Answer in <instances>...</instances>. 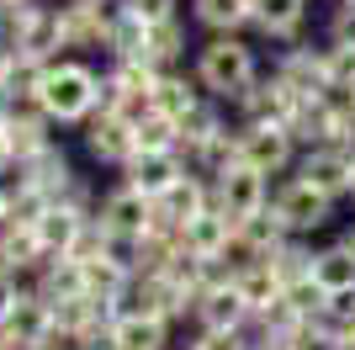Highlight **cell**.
I'll return each instance as SVG.
<instances>
[{
  "label": "cell",
  "mask_w": 355,
  "mask_h": 350,
  "mask_svg": "<svg viewBox=\"0 0 355 350\" xmlns=\"http://www.w3.org/2000/svg\"><path fill=\"white\" fill-rule=\"evenodd\" d=\"M32 106L53 122V128H85L96 106H101V69L85 58H53L37 80Z\"/></svg>",
  "instance_id": "cell-1"
},
{
  "label": "cell",
  "mask_w": 355,
  "mask_h": 350,
  "mask_svg": "<svg viewBox=\"0 0 355 350\" xmlns=\"http://www.w3.org/2000/svg\"><path fill=\"white\" fill-rule=\"evenodd\" d=\"M260 74L266 69H260V53H254L250 38H207V43L191 53V80L202 85L207 101L223 106V112H228Z\"/></svg>",
  "instance_id": "cell-2"
},
{
  "label": "cell",
  "mask_w": 355,
  "mask_h": 350,
  "mask_svg": "<svg viewBox=\"0 0 355 350\" xmlns=\"http://www.w3.org/2000/svg\"><path fill=\"white\" fill-rule=\"evenodd\" d=\"M334 207L340 202H329L324 191L302 186L297 175H286L282 186H270V212L286 223L292 239H308V244H313V233H324L329 223H334Z\"/></svg>",
  "instance_id": "cell-3"
},
{
  "label": "cell",
  "mask_w": 355,
  "mask_h": 350,
  "mask_svg": "<svg viewBox=\"0 0 355 350\" xmlns=\"http://www.w3.org/2000/svg\"><path fill=\"white\" fill-rule=\"evenodd\" d=\"M154 85H159V74L144 69V64H112V69L101 74V106H96V112L138 122V117L154 112Z\"/></svg>",
  "instance_id": "cell-4"
},
{
  "label": "cell",
  "mask_w": 355,
  "mask_h": 350,
  "mask_svg": "<svg viewBox=\"0 0 355 350\" xmlns=\"http://www.w3.org/2000/svg\"><path fill=\"white\" fill-rule=\"evenodd\" d=\"M207 186H212V207H218L234 228L244 218H254V212H266V207H270V181L260 170H250V165H228L223 175H212Z\"/></svg>",
  "instance_id": "cell-5"
},
{
  "label": "cell",
  "mask_w": 355,
  "mask_h": 350,
  "mask_svg": "<svg viewBox=\"0 0 355 350\" xmlns=\"http://www.w3.org/2000/svg\"><path fill=\"white\" fill-rule=\"evenodd\" d=\"M191 297L186 292H175L164 276H133L128 287H122L117 297V319H164V324H180L191 319Z\"/></svg>",
  "instance_id": "cell-6"
},
{
  "label": "cell",
  "mask_w": 355,
  "mask_h": 350,
  "mask_svg": "<svg viewBox=\"0 0 355 350\" xmlns=\"http://www.w3.org/2000/svg\"><path fill=\"white\" fill-rule=\"evenodd\" d=\"M297 138L282 128V122H254V128H239V165H250L270 181V175L297 170Z\"/></svg>",
  "instance_id": "cell-7"
},
{
  "label": "cell",
  "mask_w": 355,
  "mask_h": 350,
  "mask_svg": "<svg viewBox=\"0 0 355 350\" xmlns=\"http://www.w3.org/2000/svg\"><path fill=\"white\" fill-rule=\"evenodd\" d=\"M90 223L112 239L117 249H128V244H138L148 233V202L138 197V191H128L117 181V186L106 191V197H96V212H90Z\"/></svg>",
  "instance_id": "cell-8"
},
{
  "label": "cell",
  "mask_w": 355,
  "mask_h": 350,
  "mask_svg": "<svg viewBox=\"0 0 355 350\" xmlns=\"http://www.w3.org/2000/svg\"><path fill=\"white\" fill-rule=\"evenodd\" d=\"M270 74H276L292 96H302V101L329 96V53H324V43H292V48H282L276 64H270Z\"/></svg>",
  "instance_id": "cell-9"
},
{
  "label": "cell",
  "mask_w": 355,
  "mask_h": 350,
  "mask_svg": "<svg viewBox=\"0 0 355 350\" xmlns=\"http://www.w3.org/2000/svg\"><path fill=\"white\" fill-rule=\"evenodd\" d=\"M292 175L302 186L324 191L329 202H345V197H350V181H355V154L350 149H302Z\"/></svg>",
  "instance_id": "cell-10"
},
{
  "label": "cell",
  "mask_w": 355,
  "mask_h": 350,
  "mask_svg": "<svg viewBox=\"0 0 355 350\" xmlns=\"http://www.w3.org/2000/svg\"><path fill=\"white\" fill-rule=\"evenodd\" d=\"M207 207H212V186L202 175H180L159 202H148V228L154 233H180L196 212H207Z\"/></svg>",
  "instance_id": "cell-11"
},
{
  "label": "cell",
  "mask_w": 355,
  "mask_h": 350,
  "mask_svg": "<svg viewBox=\"0 0 355 350\" xmlns=\"http://www.w3.org/2000/svg\"><path fill=\"white\" fill-rule=\"evenodd\" d=\"M0 335L11 340L16 350H43L53 340V313H48V303L32 287H21L11 297V308L0 313Z\"/></svg>",
  "instance_id": "cell-12"
},
{
  "label": "cell",
  "mask_w": 355,
  "mask_h": 350,
  "mask_svg": "<svg viewBox=\"0 0 355 350\" xmlns=\"http://www.w3.org/2000/svg\"><path fill=\"white\" fill-rule=\"evenodd\" d=\"M59 11V48L69 58V48H106V27H112V6L101 0H64Z\"/></svg>",
  "instance_id": "cell-13"
},
{
  "label": "cell",
  "mask_w": 355,
  "mask_h": 350,
  "mask_svg": "<svg viewBox=\"0 0 355 350\" xmlns=\"http://www.w3.org/2000/svg\"><path fill=\"white\" fill-rule=\"evenodd\" d=\"M0 138H6V149H11L16 165L37 160L43 149L59 144V138H53V122H48L37 106H11V112H6V122H0Z\"/></svg>",
  "instance_id": "cell-14"
},
{
  "label": "cell",
  "mask_w": 355,
  "mask_h": 350,
  "mask_svg": "<svg viewBox=\"0 0 355 350\" xmlns=\"http://www.w3.org/2000/svg\"><path fill=\"white\" fill-rule=\"evenodd\" d=\"M191 319H196V329H207V335H244L250 308H244V297L234 292V281H223V287H207L196 297Z\"/></svg>",
  "instance_id": "cell-15"
},
{
  "label": "cell",
  "mask_w": 355,
  "mask_h": 350,
  "mask_svg": "<svg viewBox=\"0 0 355 350\" xmlns=\"http://www.w3.org/2000/svg\"><path fill=\"white\" fill-rule=\"evenodd\" d=\"M180 175H191L180 154H133V160H128V170H122V186L138 191L144 202H159V197L175 186Z\"/></svg>",
  "instance_id": "cell-16"
},
{
  "label": "cell",
  "mask_w": 355,
  "mask_h": 350,
  "mask_svg": "<svg viewBox=\"0 0 355 350\" xmlns=\"http://www.w3.org/2000/svg\"><path fill=\"white\" fill-rule=\"evenodd\" d=\"M85 149H90V160H96V165L128 170V160L138 154V144H133V122H122V117L96 112V117L85 122Z\"/></svg>",
  "instance_id": "cell-17"
},
{
  "label": "cell",
  "mask_w": 355,
  "mask_h": 350,
  "mask_svg": "<svg viewBox=\"0 0 355 350\" xmlns=\"http://www.w3.org/2000/svg\"><path fill=\"white\" fill-rule=\"evenodd\" d=\"M308 11H313V0H254V16H250V27L260 32V38H270V43H302V27H308Z\"/></svg>",
  "instance_id": "cell-18"
},
{
  "label": "cell",
  "mask_w": 355,
  "mask_h": 350,
  "mask_svg": "<svg viewBox=\"0 0 355 350\" xmlns=\"http://www.w3.org/2000/svg\"><path fill=\"white\" fill-rule=\"evenodd\" d=\"M228 239H234V223L223 218L218 207H207V212H196L186 228L175 233V244L191 255V260H223V249H228Z\"/></svg>",
  "instance_id": "cell-19"
},
{
  "label": "cell",
  "mask_w": 355,
  "mask_h": 350,
  "mask_svg": "<svg viewBox=\"0 0 355 350\" xmlns=\"http://www.w3.org/2000/svg\"><path fill=\"white\" fill-rule=\"evenodd\" d=\"M43 244H37V233L21 228V223H11V228H0V276L11 281H32L37 271H43Z\"/></svg>",
  "instance_id": "cell-20"
},
{
  "label": "cell",
  "mask_w": 355,
  "mask_h": 350,
  "mask_svg": "<svg viewBox=\"0 0 355 350\" xmlns=\"http://www.w3.org/2000/svg\"><path fill=\"white\" fill-rule=\"evenodd\" d=\"M313 287H324L329 303H334V297H355V255L340 239H329V244L313 249Z\"/></svg>",
  "instance_id": "cell-21"
},
{
  "label": "cell",
  "mask_w": 355,
  "mask_h": 350,
  "mask_svg": "<svg viewBox=\"0 0 355 350\" xmlns=\"http://www.w3.org/2000/svg\"><path fill=\"white\" fill-rule=\"evenodd\" d=\"M11 181H21V186H37L43 197H53V202H59L64 191L74 186V165H69V154H64V149L53 144V149H43L37 160L16 165V175H11Z\"/></svg>",
  "instance_id": "cell-22"
},
{
  "label": "cell",
  "mask_w": 355,
  "mask_h": 350,
  "mask_svg": "<svg viewBox=\"0 0 355 350\" xmlns=\"http://www.w3.org/2000/svg\"><path fill=\"white\" fill-rule=\"evenodd\" d=\"M85 223H90V212H80V207H64V202H53V207L43 212V218L32 223V233H37L43 255H69V249H74V239L85 233Z\"/></svg>",
  "instance_id": "cell-23"
},
{
  "label": "cell",
  "mask_w": 355,
  "mask_h": 350,
  "mask_svg": "<svg viewBox=\"0 0 355 350\" xmlns=\"http://www.w3.org/2000/svg\"><path fill=\"white\" fill-rule=\"evenodd\" d=\"M254 6L250 0H191V22L207 38H244Z\"/></svg>",
  "instance_id": "cell-24"
},
{
  "label": "cell",
  "mask_w": 355,
  "mask_h": 350,
  "mask_svg": "<svg viewBox=\"0 0 355 350\" xmlns=\"http://www.w3.org/2000/svg\"><path fill=\"white\" fill-rule=\"evenodd\" d=\"M186 22H164V27H148V38H144V69H154V74H164V69H186Z\"/></svg>",
  "instance_id": "cell-25"
},
{
  "label": "cell",
  "mask_w": 355,
  "mask_h": 350,
  "mask_svg": "<svg viewBox=\"0 0 355 350\" xmlns=\"http://www.w3.org/2000/svg\"><path fill=\"white\" fill-rule=\"evenodd\" d=\"M202 101H207V96H202V85L191 80V69H164V74H159V85H154V112L170 117V122L191 117Z\"/></svg>",
  "instance_id": "cell-26"
},
{
  "label": "cell",
  "mask_w": 355,
  "mask_h": 350,
  "mask_svg": "<svg viewBox=\"0 0 355 350\" xmlns=\"http://www.w3.org/2000/svg\"><path fill=\"white\" fill-rule=\"evenodd\" d=\"M122 255H128V271H133V276H164L170 260L180 255V244H175V233H154V228H148L144 239L128 244Z\"/></svg>",
  "instance_id": "cell-27"
},
{
  "label": "cell",
  "mask_w": 355,
  "mask_h": 350,
  "mask_svg": "<svg viewBox=\"0 0 355 350\" xmlns=\"http://www.w3.org/2000/svg\"><path fill=\"white\" fill-rule=\"evenodd\" d=\"M234 292L244 297V308H250V319H254V313H266V308L282 303V292H286V287L276 281V271H270L266 260H254V265H244V271L234 276Z\"/></svg>",
  "instance_id": "cell-28"
},
{
  "label": "cell",
  "mask_w": 355,
  "mask_h": 350,
  "mask_svg": "<svg viewBox=\"0 0 355 350\" xmlns=\"http://www.w3.org/2000/svg\"><path fill=\"white\" fill-rule=\"evenodd\" d=\"M117 350H170L175 345V324L164 319H117L112 324Z\"/></svg>",
  "instance_id": "cell-29"
},
{
  "label": "cell",
  "mask_w": 355,
  "mask_h": 350,
  "mask_svg": "<svg viewBox=\"0 0 355 350\" xmlns=\"http://www.w3.org/2000/svg\"><path fill=\"white\" fill-rule=\"evenodd\" d=\"M234 233H239V244L250 249L254 260H266V255H276V249H282L286 239H292V233H286V223L276 218L270 207H266V212H254V218H244V223H239Z\"/></svg>",
  "instance_id": "cell-30"
},
{
  "label": "cell",
  "mask_w": 355,
  "mask_h": 350,
  "mask_svg": "<svg viewBox=\"0 0 355 350\" xmlns=\"http://www.w3.org/2000/svg\"><path fill=\"white\" fill-rule=\"evenodd\" d=\"M266 265L276 271V281H282V287H297V281L313 276V244H308V239H286L276 255H266Z\"/></svg>",
  "instance_id": "cell-31"
},
{
  "label": "cell",
  "mask_w": 355,
  "mask_h": 350,
  "mask_svg": "<svg viewBox=\"0 0 355 350\" xmlns=\"http://www.w3.org/2000/svg\"><path fill=\"white\" fill-rule=\"evenodd\" d=\"M133 144H138V154H175L180 149V128L170 122V117L148 112V117L133 122Z\"/></svg>",
  "instance_id": "cell-32"
},
{
  "label": "cell",
  "mask_w": 355,
  "mask_h": 350,
  "mask_svg": "<svg viewBox=\"0 0 355 350\" xmlns=\"http://www.w3.org/2000/svg\"><path fill=\"white\" fill-rule=\"evenodd\" d=\"M324 43H329V48H355V0H334Z\"/></svg>",
  "instance_id": "cell-33"
},
{
  "label": "cell",
  "mask_w": 355,
  "mask_h": 350,
  "mask_svg": "<svg viewBox=\"0 0 355 350\" xmlns=\"http://www.w3.org/2000/svg\"><path fill=\"white\" fill-rule=\"evenodd\" d=\"M329 90H345V96H355V48H329Z\"/></svg>",
  "instance_id": "cell-34"
},
{
  "label": "cell",
  "mask_w": 355,
  "mask_h": 350,
  "mask_svg": "<svg viewBox=\"0 0 355 350\" xmlns=\"http://www.w3.org/2000/svg\"><path fill=\"white\" fill-rule=\"evenodd\" d=\"M122 11H133L144 27H164V22H175L180 6L175 0H122Z\"/></svg>",
  "instance_id": "cell-35"
},
{
  "label": "cell",
  "mask_w": 355,
  "mask_h": 350,
  "mask_svg": "<svg viewBox=\"0 0 355 350\" xmlns=\"http://www.w3.org/2000/svg\"><path fill=\"white\" fill-rule=\"evenodd\" d=\"M286 345H292V350H340V335H334L324 319H313V324H302Z\"/></svg>",
  "instance_id": "cell-36"
},
{
  "label": "cell",
  "mask_w": 355,
  "mask_h": 350,
  "mask_svg": "<svg viewBox=\"0 0 355 350\" xmlns=\"http://www.w3.org/2000/svg\"><path fill=\"white\" fill-rule=\"evenodd\" d=\"M186 350H244V335H207V329H196L186 340Z\"/></svg>",
  "instance_id": "cell-37"
},
{
  "label": "cell",
  "mask_w": 355,
  "mask_h": 350,
  "mask_svg": "<svg viewBox=\"0 0 355 350\" xmlns=\"http://www.w3.org/2000/svg\"><path fill=\"white\" fill-rule=\"evenodd\" d=\"M27 287V281H11V276H0V313H6V308H11V297L16 292Z\"/></svg>",
  "instance_id": "cell-38"
},
{
  "label": "cell",
  "mask_w": 355,
  "mask_h": 350,
  "mask_svg": "<svg viewBox=\"0 0 355 350\" xmlns=\"http://www.w3.org/2000/svg\"><path fill=\"white\" fill-rule=\"evenodd\" d=\"M0 228H11V181H0Z\"/></svg>",
  "instance_id": "cell-39"
},
{
  "label": "cell",
  "mask_w": 355,
  "mask_h": 350,
  "mask_svg": "<svg viewBox=\"0 0 355 350\" xmlns=\"http://www.w3.org/2000/svg\"><path fill=\"white\" fill-rule=\"evenodd\" d=\"M11 170H16V160H11V149H6V138H0V181H11Z\"/></svg>",
  "instance_id": "cell-40"
},
{
  "label": "cell",
  "mask_w": 355,
  "mask_h": 350,
  "mask_svg": "<svg viewBox=\"0 0 355 350\" xmlns=\"http://www.w3.org/2000/svg\"><path fill=\"white\" fill-rule=\"evenodd\" d=\"M254 350H292L286 340H266V345H254Z\"/></svg>",
  "instance_id": "cell-41"
},
{
  "label": "cell",
  "mask_w": 355,
  "mask_h": 350,
  "mask_svg": "<svg viewBox=\"0 0 355 350\" xmlns=\"http://www.w3.org/2000/svg\"><path fill=\"white\" fill-rule=\"evenodd\" d=\"M0 350H16V345H11V340H6V335H0Z\"/></svg>",
  "instance_id": "cell-42"
},
{
  "label": "cell",
  "mask_w": 355,
  "mask_h": 350,
  "mask_svg": "<svg viewBox=\"0 0 355 350\" xmlns=\"http://www.w3.org/2000/svg\"><path fill=\"white\" fill-rule=\"evenodd\" d=\"M0 6H21V0H0Z\"/></svg>",
  "instance_id": "cell-43"
},
{
  "label": "cell",
  "mask_w": 355,
  "mask_h": 350,
  "mask_svg": "<svg viewBox=\"0 0 355 350\" xmlns=\"http://www.w3.org/2000/svg\"><path fill=\"white\" fill-rule=\"evenodd\" d=\"M350 202H355V181H350Z\"/></svg>",
  "instance_id": "cell-44"
},
{
  "label": "cell",
  "mask_w": 355,
  "mask_h": 350,
  "mask_svg": "<svg viewBox=\"0 0 355 350\" xmlns=\"http://www.w3.org/2000/svg\"><path fill=\"white\" fill-rule=\"evenodd\" d=\"M329 6H334V0H329Z\"/></svg>",
  "instance_id": "cell-45"
}]
</instances>
